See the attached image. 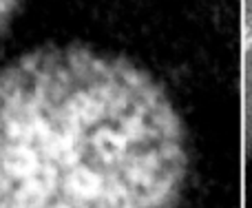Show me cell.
<instances>
[{
    "mask_svg": "<svg viewBox=\"0 0 252 208\" xmlns=\"http://www.w3.org/2000/svg\"><path fill=\"white\" fill-rule=\"evenodd\" d=\"M244 47L252 49V0L244 2Z\"/></svg>",
    "mask_w": 252,
    "mask_h": 208,
    "instance_id": "2",
    "label": "cell"
},
{
    "mask_svg": "<svg viewBox=\"0 0 252 208\" xmlns=\"http://www.w3.org/2000/svg\"><path fill=\"white\" fill-rule=\"evenodd\" d=\"M186 177L182 117L133 62L56 49L0 80V208H177Z\"/></svg>",
    "mask_w": 252,
    "mask_h": 208,
    "instance_id": "1",
    "label": "cell"
}]
</instances>
